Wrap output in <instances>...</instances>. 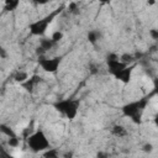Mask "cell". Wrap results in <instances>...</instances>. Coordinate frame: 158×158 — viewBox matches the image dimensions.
Listing matches in <instances>:
<instances>
[{"label":"cell","mask_w":158,"mask_h":158,"mask_svg":"<svg viewBox=\"0 0 158 158\" xmlns=\"http://www.w3.org/2000/svg\"><path fill=\"white\" fill-rule=\"evenodd\" d=\"M148 98L138 99L135 101H131L122 106V114L126 117H130L135 123H141L142 121V114L148 104Z\"/></svg>","instance_id":"1"},{"label":"cell","mask_w":158,"mask_h":158,"mask_svg":"<svg viewBox=\"0 0 158 158\" xmlns=\"http://www.w3.org/2000/svg\"><path fill=\"white\" fill-rule=\"evenodd\" d=\"M27 144H28V148L35 153L46 152L47 149L51 148L49 139L47 138L46 133L42 130H37L32 132L30 136H27Z\"/></svg>","instance_id":"2"},{"label":"cell","mask_w":158,"mask_h":158,"mask_svg":"<svg viewBox=\"0 0 158 158\" xmlns=\"http://www.w3.org/2000/svg\"><path fill=\"white\" fill-rule=\"evenodd\" d=\"M79 100L78 99H64L54 104V109L59 111L63 116L69 120H74L79 112Z\"/></svg>","instance_id":"3"},{"label":"cell","mask_w":158,"mask_h":158,"mask_svg":"<svg viewBox=\"0 0 158 158\" xmlns=\"http://www.w3.org/2000/svg\"><path fill=\"white\" fill-rule=\"evenodd\" d=\"M59 12V10H57L56 12H52L51 15L43 17V19H40V20H36L33 22L30 23V32L35 36H43L46 32H47V28L49 26V23L52 22V20L54 19V16Z\"/></svg>","instance_id":"4"},{"label":"cell","mask_w":158,"mask_h":158,"mask_svg":"<svg viewBox=\"0 0 158 158\" xmlns=\"http://www.w3.org/2000/svg\"><path fill=\"white\" fill-rule=\"evenodd\" d=\"M62 58L60 57H53V58H40L38 63L40 67L47 72V73H56L60 65Z\"/></svg>","instance_id":"5"},{"label":"cell","mask_w":158,"mask_h":158,"mask_svg":"<svg viewBox=\"0 0 158 158\" xmlns=\"http://www.w3.org/2000/svg\"><path fill=\"white\" fill-rule=\"evenodd\" d=\"M107 67H109V72L116 77L122 69H125L126 67H128L127 64H125L123 62L120 60V58L115 54H111L110 57H107Z\"/></svg>","instance_id":"6"},{"label":"cell","mask_w":158,"mask_h":158,"mask_svg":"<svg viewBox=\"0 0 158 158\" xmlns=\"http://www.w3.org/2000/svg\"><path fill=\"white\" fill-rule=\"evenodd\" d=\"M132 73H133V67L132 65H130V67H126L125 69H122L115 78L116 79H118L120 81H122V83H125V84H127L130 80H131V78H132Z\"/></svg>","instance_id":"7"},{"label":"cell","mask_w":158,"mask_h":158,"mask_svg":"<svg viewBox=\"0 0 158 158\" xmlns=\"http://www.w3.org/2000/svg\"><path fill=\"white\" fill-rule=\"evenodd\" d=\"M40 79H38V77L37 75H33V77H31L28 80H26L25 83H22L21 85L26 89V90H28V91H32V89H33V86L37 84V81H38Z\"/></svg>","instance_id":"8"},{"label":"cell","mask_w":158,"mask_h":158,"mask_svg":"<svg viewBox=\"0 0 158 158\" xmlns=\"http://www.w3.org/2000/svg\"><path fill=\"white\" fill-rule=\"evenodd\" d=\"M14 79H15L17 83L22 84V83H25L26 80H28L30 78H28V74H27L26 72H17V73L14 75Z\"/></svg>","instance_id":"9"},{"label":"cell","mask_w":158,"mask_h":158,"mask_svg":"<svg viewBox=\"0 0 158 158\" xmlns=\"http://www.w3.org/2000/svg\"><path fill=\"white\" fill-rule=\"evenodd\" d=\"M126 133H127L126 128L122 127V126H120V125H115V126L112 127V135H115V136H117V137H122V136H125Z\"/></svg>","instance_id":"10"},{"label":"cell","mask_w":158,"mask_h":158,"mask_svg":"<svg viewBox=\"0 0 158 158\" xmlns=\"http://www.w3.org/2000/svg\"><path fill=\"white\" fill-rule=\"evenodd\" d=\"M0 130H1V132H2L4 135H6L9 138L17 137V136H16V133H15L10 127H7V126H6V125H4V123H1V125H0Z\"/></svg>","instance_id":"11"},{"label":"cell","mask_w":158,"mask_h":158,"mask_svg":"<svg viewBox=\"0 0 158 158\" xmlns=\"http://www.w3.org/2000/svg\"><path fill=\"white\" fill-rule=\"evenodd\" d=\"M99 37H100V33L98 32V31H89L88 32V40H89V42L90 43H93V44H95L96 42H98V40H99Z\"/></svg>","instance_id":"12"},{"label":"cell","mask_w":158,"mask_h":158,"mask_svg":"<svg viewBox=\"0 0 158 158\" xmlns=\"http://www.w3.org/2000/svg\"><path fill=\"white\" fill-rule=\"evenodd\" d=\"M43 158H59V153L54 148H49L46 152H43Z\"/></svg>","instance_id":"13"},{"label":"cell","mask_w":158,"mask_h":158,"mask_svg":"<svg viewBox=\"0 0 158 158\" xmlns=\"http://www.w3.org/2000/svg\"><path fill=\"white\" fill-rule=\"evenodd\" d=\"M53 44H54V42H53L51 38H44V40H41V49H43V51L49 49V48H51Z\"/></svg>","instance_id":"14"},{"label":"cell","mask_w":158,"mask_h":158,"mask_svg":"<svg viewBox=\"0 0 158 158\" xmlns=\"http://www.w3.org/2000/svg\"><path fill=\"white\" fill-rule=\"evenodd\" d=\"M63 36H64V35H63V32H62V31H59V30H57V31H54V32L51 35V40L56 43V42H59V41L63 38Z\"/></svg>","instance_id":"15"},{"label":"cell","mask_w":158,"mask_h":158,"mask_svg":"<svg viewBox=\"0 0 158 158\" xmlns=\"http://www.w3.org/2000/svg\"><path fill=\"white\" fill-rule=\"evenodd\" d=\"M142 151L146 152V153H151L153 151V144L152 143H144L142 146Z\"/></svg>","instance_id":"16"},{"label":"cell","mask_w":158,"mask_h":158,"mask_svg":"<svg viewBox=\"0 0 158 158\" xmlns=\"http://www.w3.org/2000/svg\"><path fill=\"white\" fill-rule=\"evenodd\" d=\"M20 143L19 138L17 137H12V138H9V146L10 147H17Z\"/></svg>","instance_id":"17"},{"label":"cell","mask_w":158,"mask_h":158,"mask_svg":"<svg viewBox=\"0 0 158 158\" xmlns=\"http://www.w3.org/2000/svg\"><path fill=\"white\" fill-rule=\"evenodd\" d=\"M151 37L154 40H158V30H151Z\"/></svg>","instance_id":"18"},{"label":"cell","mask_w":158,"mask_h":158,"mask_svg":"<svg viewBox=\"0 0 158 158\" xmlns=\"http://www.w3.org/2000/svg\"><path fill=\"white\" fill-rule=\"evenodd\" d=\"M96 157H98V158H107L109 156H107V153H106V152H99Z\"/></svg>","instance_id":"19"},{"label":"cell","mask_w":158,"mask_h":158,"mask_svg":"<svg viewBox=\"0 0 158 158\" xmlns=\"http://www.w3.org/2000/svg\"><path fill=\"white\" fill-rule=\"evenodd\" d=\"M153 122H154V125H156V127L158 128V112L154 115V117H153Z\"/></svg>","instance_id":"20"},{"label":"cell","mask_w":158,"mask_h":158,"mask_svg":"<svg viewBox=\"0 0 158 158\" xmlns=\"http://www.w3.org/2000/svg\"><path fill=\"white\" fill-rule=\"evenodd\" d=\"M2 158H16V157H15V156H10V154L2 152Z\"/></svg>","instance_id":"21"},{"label":"cell","mask_w":158,"mask_h":158,"mask_svg":"<svg viewBox=\"0 0 158 158\" xmlns=\"http://www.w3.org/2000/svg\"><path fill=\"white\" fill-rule=\"evenodd\" d=\"M154 90H156V91H158V79H156V80H154Z\"/></svg>","instance_id":"22"},{"label":"cell","mask_w":158,"mask_h":158,"mask_svg":"<svg viewBox=\"0 0 158 158\" xmlns=\"http://www.w3.org/2000/svg\"><path fill=\"white\" fill-rule=\"evenodd\" d=\"M72 156H73V153L69 152V153H65V154H64V158H72Z\"/></svg>","instance_id":"23"},{"label":"cell","mask_w":158,"mask_h":158,"mask_svg":"<svg viewBox=\"0 0 158 158\" xmlns=\"http://www.w3.org/2000/svg\"><path fill=\"white\" fill-rule=\"evenodd\" d=\"M1 57L5 58V51H4V48H1Z\"/></svg>","instance_id":"24"}]
</instances>
